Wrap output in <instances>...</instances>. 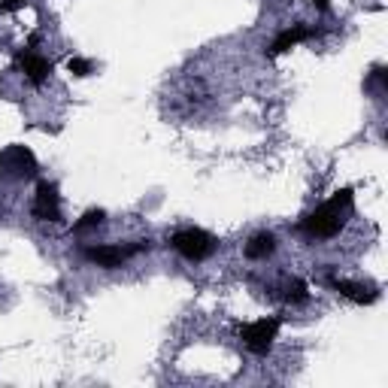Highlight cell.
Masks as SVG:
<instances>
[{"label":"cell","instance_id":"cell-12","mask_svg":"<svg viewBox=\"0 0 388 388\" xmlns=\"http://www.w3.org/2000/svg\"><path fill=\"white\" fill-rule=\"evenodd\" d=\"M285 301L289 303H306L310 301V285H306L303 279H291L289 289H285Z\"/></svg>","mask_w":388,"mask_h":388},{"label":"cell","instance_id":"cell-4","mask_svg":"<svg viewBox=\"0 0 388 388\" xmlns=\"http://www.w3.org/2000/svg\"><path fill=\"white\" fill-rule=\"evenodd\" d=\"M279 328H282V318L267 316V318H258V322L239 325V340H243V346L252 352V355H267L273 340L279 337Z\"/></svg>","mask_w":388,"mask_h":388},{"label":"cell","instance_id":"cell-11","mask_svg":"<svg viewBox=\"0 0 388 388\" xmlns=\"http://www.w3.org/2000/svg\"><path fill=\"white\" fill-rule=\"evenodd\" d=\"M104 219H107L104 210H85L82 219L73 222V234H88V231H95V227L104 225Z\"/></svg>","mask_w":388,"mask_h":388},{"label":"cell","instance_id":"cell-14","mask_svg":"<svg viewBox=\"0 0 388 388\" xmlns=\"http://www.w3.org/2000/svg\"><path fill=\"white\" fill-rule=\"evenodd\" d=\"M67 70H70L73 76H79V79H82V76H88L91 70H95V64H91L88 58H79V55H73V58L67 61Z\"/></svg>","mask_w":388,"mask_h":388},{"label":"cell","instance_id":"cell-13","mask_svg":"<svg viewBox=\"0 0 388 388\" xmlns=\"http://www.w3.org/2000/svg\"><path fill=\"white\" fill-rule=\"evenodd\" d=\"M367 85L376 91V95H385V91H388V70H385V67L382 64H376L373 67V70H370V76H367Z\"/></svg>","mask_w":388,"mask_h":388},{"label":"cell","instance_id":"cell-1","mask_svg":"<svg viewBox=\"0 0 388 388\" xmlns=\"http://www.w3.org/2000/svg\"><path fill=\"white\" fill-rule=\"evenodd\" d=\"M352 210H355V191L340 188V191H334L330 200H325L322 207H316L306 219H301L298 231L306 239H330L343 231V225L352 215Z\"/></svg>","mask_w":388,"mask_h":388},{"label":"cell","instance_id":"cell-15","mask_svg":"<svg viewBox=\"0 0 388 388\" xmlns=\"http://www.w3.org/2000/svg\"><path fill=\"white\" fill-rule=\"evenodd\" d=\"M25 6V0H0V13H16Z\"/></svg>","mask_w":388,"mask_h":388},{"label":"cell","instance_id":"cell-7","mask_svg":"<svg viewBox=\"0 0 388 388\" xmlns=\"http://www.w3.org/2000/svg\"><path fill=\"white\" fill-rule=\"evenodd\" d=\"M328 285L334 291H340L343 298L355 301V303H376V298H379V291L373 289V285H361V282H349V279H337L328 273Z\"/></svg>","mask_w":388,"mask_h":388},{"label":"cell","instance_id":"cell-3","mask_svg":"<svg viewBox=\"0 0 388 388\" xmlns=\"http://www.w3.org/2000/svg\"><path fill=\"white\" fill-rule=\"evenodd\" d=\"M149 249V243H124V246H119V243H104V246H85L82 249V258L85 261H91V264H97V267H104V270H116V267H122L124 261H131L134 255H140V252H146Z\"/></svg>","mask_w":388,"mask_h":388},{"label":"cell","instance_id":"cell-9","mask_svg":"<svg viewBox=\"0 0 388 388\" xmlns=\"http://www.w3.org/2000/svg\"><path fill=\"white\" fill-rule=\"evenodd\" d=\"M313 33H316V31H313L310 25H291V28H285V31L279 33V37L273 40V45L267 49V55H270V58H276V55H282V52L294 49V45H298V43L310 40Z\"/></svg>","mask_w":388,"mask_h":388},{"label":"cell","instance_id":"cell-2","mask_svg":"<svg viewBox=\"0 0 388 388\" xmlns=\"http://www.w3.org/2000/svg\"><path fill=\"white\" fill-rule=\"evenodd\" d=\"M170 246L188 261H207L219 249V239L207 231H200V227H182V231L170 237Z\"/></svg>","mask_w":388,"mask_h":388},{"label":"cell","instance_id":"cell-8","mask_svg":"<svg viewBox=\"0 0 388 388\" xmlns=\"http://www.w3.org/2000/svg\"><path fill=\"white\" fill-rule=\"evenodd\" d=\"M18 67L33 85H43L45 79L52 76V61L43 58V55H37V52H31V49L18 55Z\"/></svg>","mask_w":388,"mask_h":388},{"label":"cell","instance_id":"cell-5","mask_svg":"<svg viewBox=\"0 0 388 388\" xmlns=\"http://www.w3.org/2000/svg\"><path fill=\"white\" fill-rule=\"evenodd\" d=\"M37 155H33L28 146H6L0 152V179H9V182H21V179H31L37 176Z\"/></svg>","mask_w":388,"mask_h":388},{"label":"cell","instance_id":"cell-6","mask_svg":"<svg viewBox=\"0 0 388 388\" xmlns=\"http://www.w3.org/2000/svg\"><path fill=\"white\" fill-rule=\"evenodd\" d=\"M33 219L40 222H61V194L55 182H40L33 194Z\"/></svg>","mask_w":388,"mask_h":388},{"label":"cell","instance_id":"cell-10","mask_svg":"<svg viewBox=\"0 0 388 388\" xmlns=\"http://www.w3.org/2000/svg\"><path fill=\"white\" fill-rule=\"evenodd\" d=\"M273 252H276V237H273L270 231H261L246 243V258L249 261H267Z\"/></svg>","mask_w":388,"mask_h":388},{"label":"cell","instance_id":"cell-16","mask_svg":"<svg viewBox=\"0 0 388 388\" xmlns=\"http://www.w3.org/2000/svg\"><path fill=\"white\" fill-rule=\"evenodd\" d=\"M310 4L318 9V13H328V9H330V0H310Z\"/></svg>","mask_w":388,"mask_h":388}]
</instances>
